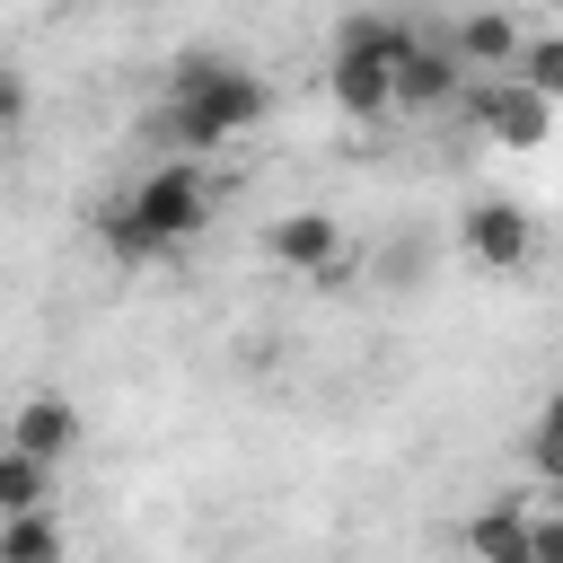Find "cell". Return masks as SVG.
Returning a JSON list of instances; mask_svg holds the SVG:
<instances>
[{
  "label": "cell",
  "instance_id": "8fae6325",
  "mask_svg": "<svg viewBox=\"0 0 563 563\" xmlns=\"http://www.w3.org/2000/svg\"><path fill=\"white\" fill-rule=\"evenodd\" d=\"M97 246L114 255V264H158L167 246L141 229V211H132V194H114V202H97Z\"/></svg>",
  "mask_w": 563,
  "mask_h": 563
},
{
  "label": "cell",
  "instance_id": "2e32d148",
  "mask_svg": "<svg viewBox=\"0 0 563 563\" xmlns=\"http://www.w3.org/2000/svg\"><path fill=\"white\" fill-rule=\"evenodd\" d=\"M537 563H563V510H537Z\"/></svg>",
  "mask_w": 563,
  "mask_h": 563
},
{
  "label": "cell",
  "instance_id": "7c38bea8",
  "mask_svg": "<svg viewBox=\"0 0 563 563\" xmlns=\"http://www.w3.org/2000/svg\"><path fill=\"white\" fill-rule=\"evenodd\" d=\"M0 563H70V537L53 510H26V519H0Z\"/></svg>",
  "mask_w": 563,
  "mask_h": 563
},
{
  "label": "cell",
  "instance_id": "ba28073f",
  "mask_svg": "<svg viewBox=\"0 0 563 563\" xmlns=\"http://www.w3.org/2000/svg\"><path fill=\"white\" fill-rule=\"evenodd\" d=\"M466 563H537V510L484 501V510L466 519Z\"/></svg>",
  "mask_w": 563,
  "mask_h": 563
},
{
  "label": "cell",
  "instance_id": "52a82bcc",
  "mask_svg": "<svg viewBox=\"0 0 563 563\" xmlns=\"http://www.w3.org/2000/svg\"><path fill=\"white\" fill-rule=\"evenodd\" d=\"M264 255H273L282 273H308V282H317V273L343 264V220L317 211V202H308V211H282V220L264 229Z\"/></svg>",
  "mask_w": 563,
  "mask_h": 563
},
{
  "label": "cell",
  "instance_id": "9c48e42d",
  "mask_svg": "<svg viewBox=\"0 0 563 563\" xmlns=\"http://www.w3.org/2000/svg\"><path fill=\"white\" fill-rule=\"evenodd\" d=\"M449 44H457V62H466L475 79H501V70H519V53H528L501 9H466V18L449 26Z\"/></svg>",
  "mask_w": 563,
  "mask_h": 563
},
{
  "label": "cell",
  "instance_id": "3957f363",
  "mask_svg": "<svg viewBox=\"0 0 563 563\" xmlns=\"http://www.w3.org/2000/svg\"><path fill=\"white\" fill-rule=\"evenodd\" d=\"M132 211H141V229L176 255L185 238H202L211 229V176H202V158H158L141 185H132Z\"/></svg>",
  "mask_w": 563,
  "mask_h": 563
},
{
  "label": "cell",
  "instance_id": "7a4b0ae2",
  "mask_svg": "<svg viewBox=\"0 0 563 563\" xmlns=\"http://www.w3.org/2000/svg\"><path fill=\"white\" fill-rule=\"evenodd\" d=\"M405 44H413V26H405V18H378V9L343 18L334 53H325V97H334L352 123L396 114V70H405Z\"/></svg>",
  "mask_w": 563,
  "mask_h": 563
},
{
  "label": "cell",
  "instance_id": "30bf717a",
  "mask_svg": "<svg viewBox=\"0 0 563 563\" xmlns=\"http://www.w3.org/2000/svg\"><path fill=\"white\" fill-rule=\"evenodd\" d=\"M9 449H26V457H44V466H62V457L79 449V405H70V396H26V405H18V422H9Z\"/></svg>",
  "mask_w": 563,
  "mask_h": 563
},
{
  "label": "cell",
  "instance_id": "4fadbf2b",
  "mask_svg": "<svg viewBox=\"0 0 563 563\" xmlns=\"http://www.w3.org/2000/svg\"><path fill=\"white\" fill-rule=\"evenodd\" d=\"M44 501H53V466L26 457V449H9V457H0V519H26V510H44Z\"/></svg>",
  "mask_w": 563,
  "mask_h": 563
},
{
  "label": "cell",
  "instance_id": "5b68a950",
  "mask_svg": "<svg viewBox=\"0 0 563 563\" xmlns=\"http://www.w3.org/2000/svg\"><path fill=\"white\" fill-rule=\"evenodd\" d=\"M466 88H475V70L457 62V44L413 26L405 70H396V114H449V106H466Z\"/></svg>",
  "mask_w": 563,
  "mask_h": 563
},
{
  "label": "cell",
  "instance_id": "8992f818",
  "mask_svg": "<svg viewBox=\"0 0 563 563\" xmlns=\"http://www.w3.org/2000/svg\"><path fill=\"white\" fill-rule=\"evenodd\" d=\"M457 246H466V264H484V273H519V264L537 255V220H528V202L484 194V202H466Z\"/></svg>",
  "mask_w": 563,
  "mask_h": 563
},
{
  "label": "cell",
  "instance_id": "5bb4252c",
  "mask_svg": "<svg viewBox=\"0 0 563 563\" xmlns=\"http://www.w3.org/2000/svg\"><path fill=\"white\" fill-rule=\"evenodd\" d=\"M528 466L545 475V484H563V387L537 405V422H528Z\"/></svg>",
  "mask_w": 563,
  "mask_h": 563
},
{
  "label": "cell",
  "instance_id": "6da1fadb",
  "mask_svg": "<svg viewBox=\"0 0 563 563\" xmlns=\"http://www.w3.org/2000/svg\"><path fill=\"white\" fill-rule=\"evenodd\" d=\"M273 114V88L229 62V53H176L167 62V97L141 114V141H158V158H202L238 132H255Z\"/></svg>",
  "mask_w": 563,
  "mask_h": 563
},
{
  "label": "cell",
  "instance_id": "9a60e30c",
  "mask_svg": "<svg viewBox=\"0 0 563 563\" xmlns=\"http://www.w3.org/2000/svg\"><path fill=\"white\" fill-rule=\"evenodd\" d=\"M519 79H528L537 97H554V106H563V35H537V44L519 53Z\"/></svg>",
  "mask_w": 563,
  "mask_h": 563
},
{
  "label": "cell",
  "instance_id": "277c9868",
  "mask_svg": "<svg viewBox=\"0 0 563 563\" xmlns=\"http://www.w3.org/2000/svg\"><path fill=\"white\" fill-rule=\"evenodd\" d=\"M466 114H475V132H484L493 150H537V141L554 132V97H537L519 70L475 79V88H466Z\"/></svg>",
  "mask_w": 563,
  "mask_h": 563
}]
</instances>
